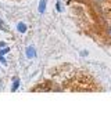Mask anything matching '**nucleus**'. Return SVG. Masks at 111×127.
<instances>
[{
    "label": "nucleus",
    "instance_id": "obj_1",
    "mask_svg": "<svg viewBox=\"0 0 111 127\" xmlns=\"http://www.w3.org/2000/svg\"><path fill=\"white\" fill-rule=\"evenodd\" d=\"M26 57L28 58L36 57V51H35V47H33V46H29V47L26 48Z\"/></svg>",
    "mask_w": 111,
    "mask_h": 127
},
{
    "label": "nucleus",
    "instance_id": "obj_2",
    "mask_svg": "<svg viewBox=\"0 0 111 127\" xmlns=\"http://www.w3.org/2000/svg\"><path fill=\"white\" fill-rule=\"evenodd\" d=\"M44 10H46V0H40L39 1V13L43 14Z\"/></svg>",
    "mask_w": 111,
    "mask_h": 127
},
{
    "label": "nucleus",
    "instance_id": "obj_3",
    "mask_svg": "<svg viewBox=\"0 0 111 127\" xmlns=\"http://www.w3.org/2000/svg\"><path fill=\"white\" fill-rule=\"evenodd\" d=\"M17 29H18V32H21V33H25V32H26V25H25V24H22V22H18Z\"/></svg>",
    "mask_w": 111,
    "mask_h": 127
},
{
    "label": "nucleus",
    "instance_id": "obj_4",
    "mask_svg": "<svg viewBox=\"0 0 111 127\" xmlns=\"http://www.w3.org/2000/svg\"><path fill=\"white\" fill-rule=\"evenodd\" d=\"M18 86H19V80L15 77V79H14V84H13V87H11V93L17 91V89H18Z\"/></svg>",
    "mask_w": 111,
    "mask_h": 127
},
{
    "label": "nucleus",
    "instance_id": "obj_5",
    "mask_svg": "<svg viewBox=\"0 0 111 127\" xmlns=\"http://www.w3.org/2000/svg\"><path fill=\"white\" fill-rule=\"evenodd\" d=\"M8 51H10V48H8V47H4L3 50H0V55H4V54H7Z\"/></svg>",
    "mask_w": 111,
    "mask_h": 127
},
{
    "label": "nucleus",
    "instance_id": "obj_6",
    "mask_svg": "<svg viewBox=\"0 0 111 127\" xmlns=\"http://www.w3.org/2000/svg\"><path fill=\"white\" fill-rule=\"evenodd\" d=\"M106 33H107V36L111 39V25L107 26V29H106Z\"/></svg>",
    "mask_w": 111,
    "mask_h": 127
},
{
    "label": "nucleus",
    "instance_id": "obj_7",
    "mask_svg": "<svg viewBox=\"0 0 111 127\" xmlns=\"http://www.w3.org/2000/svg\"><path fill=\"white\" fill-rule=\"evenodd\" d=\"M56 4H57V10H58V11H61V3H60V1H57Z\"/></svg>",
    "mask_w": 111,
    "mask_h": 127
},
{
    "label": "nucleus",
    "instance_id": "obj_8",
    "mask_svg": "<svg viewBox=\"0 0 111 127\" xmlns=\"http://www.w3.org/2000/svg\"><path fill=\"white\" fill-rule=\"evenodd\" d=\"M95 1H103V0H95Z\"/></svg>",
    "mask_w": 111,
    "mask_h": 127
}]
</instances>
